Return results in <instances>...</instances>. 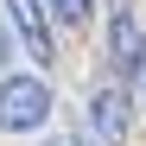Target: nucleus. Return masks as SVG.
Segmentation results:
<instances>
[{
	"instance_id": "nucleus-1",
	"label": "nucleus",
	"mask_w": 146,
	"mask_h": 146,
	"mask_svg": "<svg viewBox=\"0 0 146 146\" xmlns=\"http://www.w3.org/2000/svg\"><path fill=\"white\" fill-rule=\"evenodd\" d=\"M51 121L44 76H0V133H32Z\"/></svg>"
},
{
	"instance_id": "nucleus-2",
	"label": "nucleus",
	"mask_w": 146,
	"mask_h": 146,
	"mask_svg": "<svg viewBox=\"0 0 146 146\" xmlns=\"http://www.w3.org/2000/svg\"><path fill=\"white\" fill-rule=\"evenodd\" d=\"M108 57H114L121 76H133L146 64V26H140L133 7H114V19H108Z\"/></svg>"
},
{
	"instance_id": "nucleus-3",
	"label": "nucleus",
	"mask_w": 146,
	"mask_h": 146,
	"mask_svg": "<svg viewBox=\"0 0 146 146\" xmlns=\"http://www.w3.org/2000/svg\"><path fill=\"white\" fill-rule=\"evenodd\" d=\"M89 127L102 133V146H121V140H127V95H121L114 83L89 95Z\"/></svg>"
},
{
	"instance_id": "nucleus-4",
	"label": "nucleus",
	"mask_w": 146,
	"mask_h": 146,
	"mask_svg": "<svg viewBox=\"0 0 146 146\" xmlns=\"http://www.w3.org/2000/svg\"><path fill=\"white\" fill-rule=\"evenodd\" d=\"M7 7H13V26L26 32L32 57H38V64H51L57 51H51V19H44V0H7Z\"/></svg>"
},
{
	"instance_id": "nucleus-5",
	"label": "nucleus",
	"mask_w": 146,
	"mask_h": 146,
	"mask_svg": "<svg viewBox=\"0 0 146 146\" xmlns=\"http://www.w3.org/2000/svg\"><path fill=\"white\" fill-rule=\"evenodd\" d=\"M44 7H51V13L64 19V26H83V19H89V7H95V0H44Z\"/></svg>"
},
{
	"instance_id": "nucleus-6",
	"label": "nucleus",
	"mask_w": 146,
	"mask_h": 146,
	"mask_svg": "<svg viewBox=\"0 0 146 146\" xmlns=\"http://www.w3.org/2000/svg\"><path fill=\"white\" fill-rule=\"evenodd\" d=\"M76 146H95V127H89V133H76Z\"/></svg>"
},
{
	"instance_id": "nucleus-7",
	"label": "nucleus",
	"mask_w": 146,
	"mask_h": 146,
	"mask_svg": "<svg viewBox=\"0 0 146 146\" xmlns=\"http://www.w3.org/2000/svg\"><path fill=\"white\" fill-rule=\"evenodd\" d=\"M0 57H7V32H0Z\"/></svg>"
},
{
	"instance_id": "nucleus-8",
	"label": "nucleus",
	"mask_w": 146,
	"mask_h": 146,
	"mask_svg": "<svg viewBox=\"0 0 146 146\" xmlns=\"http://www.w3.org/2000/svg\"><path fill=\"white\" fill-rule=\"evenodd\" d=\"M51 146H76V140H51Z\"/></svg>"
}]
</instances>
